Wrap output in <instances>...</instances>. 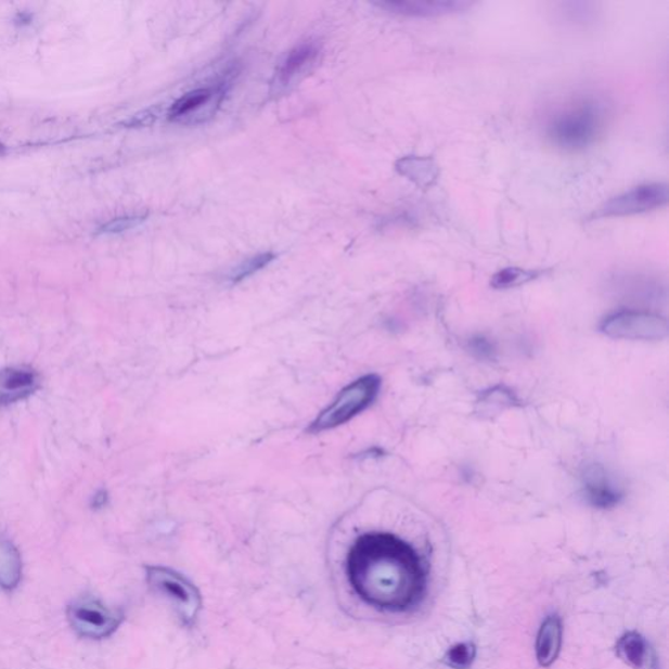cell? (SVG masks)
<instances>
[{"label": "cell", "instance_id": "cell-1", "mask_svg": "<svg viewBox=\"0 0 669 669\" xmlns=\"http://www.w3.org/2000/svg\"><path fill=\"white\" fill-rule=\"evenodd\" d=\"M346 571L355 594L375 609L403 614L417 608L428 592V565L415 548L390 532L357 539Z\"/></svg>", "mask_w": 669, "mask_h": 669}, {"label": "cell", "instance_id": "cell-5", "mask_svg": "<svg viewBox=\"0 0 669 669\" xmlns=\"http://www.w3.org/2000/svg\"><path fill=\"white\" fill-rule=\"evenodd\" d=\"M67 620L74 632L88 640H104L117 632L125 620L120 609L106 607L98 599L85 596L68 605Z\"/></svg>", "mask_w": 669, "mask_h": 669}, {"label": "cell", "instance_id": "cell-17", "mask_svg": "<svg viewBox=\"0 0 669 669\" xmlns=\"http://www.w3.org/2000/svg\"><path fill=\"white\" fill-rule=\"evenodd\" d=\"M224 91H227L226 85L216 88L195 89V91L186 93L180 100H177L170 106L168 116L170 119L183 118L188 114L196 112L202 106L208 104L215 95L224 94Z\"/></svg>", "mask_w": 669, "mask_h": 669}, {"label": "cell", "instance_id": "cell-13", "mask_svg": "<svg viewBox=\"0 0 669 669\" xmlns=\"http://www.w3.org/2000/svg\"><path fill=\"white\" fill-rule=\"evenodd\" d=\"M397 170L424 190L435 186L439 178L438 165L430 157L406 156L397 162Z\"/></svg>", "mask_w": 669, "mask_h": 669}, {"label": "cell", "instance_id": "cell-24", "mask_svg": "<svg viewBox=\"0 0 669 669\" xmlns=\"http://www.w3.org/2000/svg\"><path fill=\"white\" fill-rule=\"evenodd\" d=\"M106 502L107 493L105 492V490H100V492H98V494L93 497L92 506L95 509H101L106 505Z\"/></svg>", "mask_w": 669, "mask_h": 669}, {"label": "cell", "instance_id": "cell-23", "mask_svg": "<svg viewBox=\"0 0 669 669\" xmlns=\"http://www.w3.org/2000/svg\"><path fill=\"white\" fill-rule=\"evenodd\" d=\"M157 116L156 113L151 111H145L139 114H136V116H133L132 118H130L129 120H127V123H125V125L127 127H142V126H150L153 123H155Z\"/></svg>", "mask_w": 669, "mask_h": 669}, {"label": "cell", "instance_id": "cell-19", "mask_svg": "<svg viewBox=\"0 0 669 669\" xmlns=\"http://www.w3.org/2000/svg\"><path fill=\"white\" fill-rule=\"evenodd\" d=\"M476 659V646L473 642L456 643L445 654V665L452 669H469Z\"/></svg>", "mask_w": 669, "mask_h": 669}, {"label": "cell", "instance_id": "cell-9", "mask_svg": "<svg viewBox=\"0 0 669 669\" xmlns=\"http://www.w3.org/2000/svg\"><path fill=\"white\" fill-rule=\"evenodd\" d=\"M378 8L406 17H439L459 14L473 8L466 0H408V2H382Z\"/></svg>", "mask_w": 669, "mask_h": 669}, {"label": "cell", "instance_id": "cell-7", "mask_svg": "<svg viewBox=\"0 0 669 669\" xmlns=\"http://www.w3.org/2000/svg\"><path fill=\"white\" fill-rule=\"evenodd\" d=\"M668 200L667 183H643L626 193L610 197L596 209L592 219L626 218V216L652 213L667 206Z\"/></svg>", "mask_w": 669, "mask_h": 669}, {"label": "cell", "instance_id": "cell-2", "mask_svg": "<svg viewBox=\"0 0 669 669\" xmlns=\"http://www.w3.org/2000/svg\"><path fill=\"white\" fill-rule=\"evenodd\" d=\"M605 118L603 102L592 98L570 100L548 116L545 136L561 150L581 151L595 143Z\"/></svg>", "mask_w": 669, "mask_h": 669}, {"label": "cell", "instance_id": "cell-15", "mask_svg": "<svg viewBox=\"0 0 669 669\" xmlns=\"http://www.w3.org/2000/svg\"><path fill=\"white\" fill-rule=\"evenodd\" d=\"M23 577V561L16 546L0 539V589L14 591Z\"/></svg>", "mask_w": 669, "mask_h": 669}, {"label": "cell", "instance_id": "cell-18", "mask_svg": "<svg viewBox=\"0 0 669 669\" xmlns=\"http://www.w3.org/2000/svg\"><path fill=\"white\" fill-rule=\"evenodd\" d=\"M544 271L541 270H526L519 269V267H506L497 271L492 279H490V286L494 290L505 291L517 288V286L525 285L533 282L543 275Z\"/></svg>", "mask_w": 669, "mask_h": 669}, {"label": "cell", "instance_id": "cell-10", "mask_svg": "<svg viewBox=\"0 0 669 669\" xmlns=\"http://www.w3.org/2000/svg\"><path fill=\"white\" fill-rule=\"evenodd\" d=\"M41 387V377L29 366L5 368L0 371V406L16 403Z\"/></svg>", "mask_w": 669, "mask_h": 669}, {"label": "cell", "instance_id": "cell-11", "mask_svg": "<svg viewBox=\"0 0 669 669\" xmlns=\"http://www.w3.org/2000/svg\"><path fill=\"white\" fill-rule=\"evenodd\" d=\"M616 654L633 669H660L658 654L645 636L628 632L616 643Z\"/></svg>", "mask_w": 669, "mask_h": 669}, {"label": "cell", "instance_id": "cell-3", "mask_svg": "<svg viewBox=\"0 0 669 669\" xmlns=\"http://www.w3.org/2000/svg\"><path fill=\"white\" fill-rule=\"evenodd\" d=\"M382 379L377 374H366L344 387L333 403L310 424V435L327 432L344 425L364 412L377 399Z\"/></svg>", "mask_w": 669, "mask_h": 669}, {"label": "cell", "instance_id": "cell-22", "mask_svg": "<svg viewBox=\"0 0 669 669\" xmlns=\"http://www.w3.org/2000/svg\"><path fill=\"white\" fill-rule=\"evenodd\" d=\"M469 347H471V350H473V353L479 357V359L481 360L493 359V356L496 352L494 347L492 346V343H490L487 339H484V337H476V339L471 340Z\"/></svg>", "mask_w": 669, "mask_h": 669}, {"label": "cell", "instance_id": "cell-8", "mask_svg": "<svg viewBox=\"0 0 669 669\" xmlns=\"http://www.w3.org/2000/svg\"><path fill=\"white\" fill-rule=\"evenodd\" d=\"M582 493L589 505L607 510L620 505L623 500V489L601 464H590L582 476Z\"/></svg>", "mask_w": 669, "mask_h": 669}, {"label": "cell", "instance_id": "cell-14", "mask_svg": "<svg viewBox=\"0 0 669 669\" xmlns=\"http://www.w3.org/2000/svg\"><path fill=\"white\" fill-rule=\"evenodd\" d=\"M518 406H520V400L517 394L512 388L499 385L490 387L479 395L475 411L480 417L490 419Z\"/></svg>", "mask_w": 669, "mask_h": 669}, {"label": "cell", "instance_id": "cell-16", "mask_svg": "<svg viewBox=\"0 0 669 669\" xmlns=\"http://www.w3.org/2000/svg\"><path fill=\"white\" fill-rule=\"evenodd\" d=\"M317 55L318 47L313 42H305L291 50L278 68V80L282 85H288L290 80L295 78L308 63L313 62Z\"/></svg>", "mask_w": 669, "mask_h": 669}, {"label": "cell", "instance_id": "cell-25", "mask_svg": "<svg viewBox=\"0 0 669 669\" xmlns=\"http://www.w3.org/2000/svg\"><path fill=\"white\" fill-rule=\"evenodd\" d=\"M0 149H2V144H0Z\"/></svg>", "mask_w": 669, "mask_h": 669}, {"label": "cell", "instance_id": "cell-4", "mask_svg": "<svg viewBox=\"0 0 669 669\" xmlns=\"http://www.w3.org/2000/svg\"><path fill=\"white\" fill-rule=\"evenodd\" d=\"M146 582L151 588L173 603L184 626L193 627L202 610V595L194 583L181 572L167 566H146Z\"/></svg>", "mask_w": 669, "mask_h": 669}, {"label": "cell", "instance_id": "cell-12", "mask_svg": "<svg viewBox=\"0 0 669 669\" xmlns=\"http://www.w3.org/2000/svg\"><path fill=\"white\" fill-rule=\"evenodd\" d=\"M563 634V621L558 615H550L541 623L537 639V658L541 667H551L557 660Z\"/></svg>", "mask_w": 669, "mask_h": 669}, {"label": "cell", "instance_id": "cell-21", "mask_svg": "<svg viewBox=\"0 0 669 669\" xmlns=\"http://www.w3.org/2000/svg\"><path fill=\"white\" fill-rule=\"evenodd\" d=\"M145 215L123 216V218L107 221L106 224L98 229V234H119L143 224Z\"/></svg>", "mask_w": 669, "mask_h": 669}, {"label": "cell", "instance_id": "cell-20", "mask_svg": "<svg viewBox=\"0 0 669 669\" xmlns=\"http://www.w3.org/2000/svg\"><path fill=\"white\" fill-rule=\"evenodd\" d=\"M276 258V255L273 253H263L259 255H255V257L245 260L244 263L240 265L237 269L232 272L231 280L232 284H239L244 282V280L255 275V273L263 270L265 267L269 266L273 259Z\"/></svg>", "mask_w": 669, "mask_h": 669}, {"label": "cell", "instance_id": "cell-6", "mask_svg": "<svg viewBox=\"0 0 669 669\" xmlns=\"http://www.w3.org/2000/svg\"><path fill=\"white\" fill-rule=\"evenodd\" d=\"M601 331L612 339L656 342L668 336L665 317L643 310H620L605 317Z\"/></svg>", "mask_w": 669, "mask_h": 669}]
</instances>
